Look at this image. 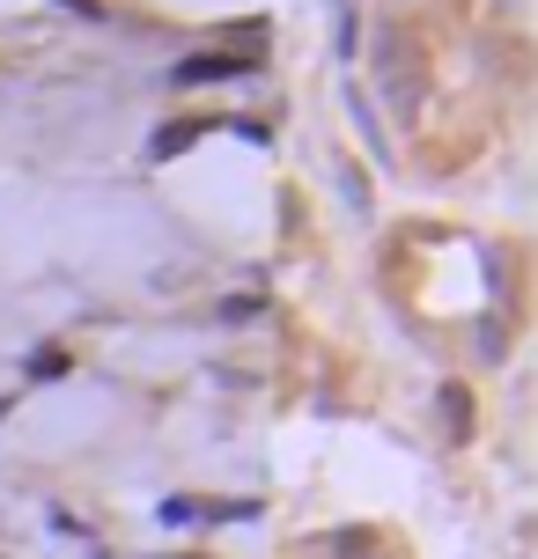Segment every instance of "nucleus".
Wrapping results in <instances>:
<instances>
[{
    "label": "nucleus",
    "instance_id": "3",
    "mask_svg": "<svg viewBox=\"0 0 538 559\" xmlns=\"http://www.w3.org/2000/svg\"><path fill=\"white\" fill-rule=\"evenodd\" d=\"M59 368H67L59 346H37V354H30V376H59Z\"/></svg>",
    "mask_w": 538,
    "mask_h": 559
},
{
    "label": "nucleus",
    "instance_id": "2",
    "mask_svg": "<svg viewBox=\"0 0 538 559\" xmlns=\"http://www.w3.org/2000/svg\"><path fill=\"white\" fill-rule=\"evenodd\" d=\"M207 126H214V118H177V126H163V133L148 140V163H171L177 147H192V140L207 133Z\"/></svg>",
    "mask_w": 538,
    "mask_h": 559
},
{
    "label": "nucleus",
    "instance_id": "4",
    "mask_svg": "<svg viewBox=\"0 0 538 559\" xmlns=\"http://www.w3.org/2000/svg\"><path fill=\"white\" fill-rule=\"evenodd\" d=\"M67 8H74V15H104V8H96V0H67Z\"/></svg>",
    "mask_w": 538,
    "mask_h": 559
},
{
    "label": "nucleus",
    "instance_id": "1",
    "mask_svg": "<svg viewBox=\"0 0 538 559\" xmlns=\"http://www.w3.org/2000/svg\"><path fill=\"white\" fill-rule=\"evenodd\" d=\"M236 74H252V67H244V59H229V52H192V59H177V67H171V82H177V88L236 82Z\"/></svg>",
    "mask_w": 538,
    "mask_h": 559
}]
</instances>
